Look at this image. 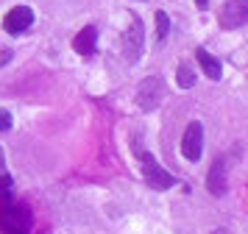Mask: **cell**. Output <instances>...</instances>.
Segmentation results:
<instances>
[{
  "instance_id": "obj_1",
  "label": "cell",
  "mask_w": 248,
  "mask_h": 234,
  "mask_svg": "<svg viewBox=\"0 0 248 234\" xmlns=\"http://www.w3.org/2000/svg\"><path fill=\"white\" fill-rule=\"evenodd\" d=\"M134 154H137V159H140V167H142V176H145L148 187H156V189L176 187V178L170 176L168 170L159 165V162H156L151 154H148L142 145H134Z\"/></svg>"
},
{
  "instance_id": "obj_2",
  "label": "cell",
  "mask_w": 248,
  "mask_h": 234,
  "mask_svg": "<svg viewBox=\"0 0 248 234\" xmlns=\"http://www.w3.org/2000/svg\"><path fill=\"white\" fill-rule=\"evenodd\" d=\"M162 100H165V81L159 76L145 78V81L137 87V103H140L142 111H154Z\"/></svg>"
},
{
  "instance_id": "obj_3",
  "label": "cell",
  "mask_w": 248,
  "mask_h": 234,
  "mask_svg": "<svg viewBox=\"0 0 248 234\" xmlns=\"http://www.w3.org/2000/svg\"><path fill=\"white\" fill-rule=\"evenodd\" d=\"M31 215L23 206H6L0 212V229L6 234H28L31 232Z\"/></svg>"
},
{
  "instance_id": "obj_4",
  "label": "cell",
  "mask_w": 248,
  "mask_h": 234,
  "mask_svg": "<svg viewBox=\"0 0 248 234\" xmlns=\"http://www.w3.org/2000/svg\"><path fill=\"white\" fill-rule=\"evenodd\" d=\"M142 42H145V28H142V20L134 17L131 25H128V31L123 33V56L125 62H140V56H142Z\"/></svg>"
},
{
  "instance_id": "obj_5",
  "label": "cell",
  "mask_w": 248,
  "mask_h": 234,
  "mask_svg": "<svg viewBox=\"0 0 248 234\" xmlns=\"http://www.w3.org/2000/svg\"><path fill=\"white\" fill-rule=\"evenodd\" d=\"M217 22H220V28H226V31L243 28L248 22V0H229V3H223Z\"/></svg>"
},
{
  "instance_id": "obj_6",
  "label": "cell",
  "mask_w": 248,
  "mask_h": 234,
  "mask_svg": "<svg viewBox=\"0 0 248 234\" xmlns=\"http://www.w3.org/2000/svg\"><path fill=\"white\" fill-rule=\"evenodd\" d=\"M181 154L184 159H190V162H198L203 154V125L198 120H192L187 125V131L181 137Z\"/></svg>"
},
{
  "instance_id": "obj_7",
  "label": "cell",
  "mask_w": 248,
  "mask_h": 234,
  "mask_svg": "<svg viewBox=\"0 0 248 234\" xmlns=\"http://www.w3.org/2000/svg\"><path fill=\"white\" fill-rule=\"evenodd\" d=\"M31 22H34V11L28 9V6H14L3 17V28L9 33H23L25 28H31Z\"/></svg>"
},
{
  "instance_id": "obj_8",
  "label": "cell",
  "mask_w": 248,
  "mask_h": 234,
  "mask_svg": "<svg viewBox=\"0 0 248 234\" xmlns=\"http://www.w3.org/2000/svg\"><path fill=\"white\" fill-rule=\"evenodd\" d=\"M206 189L212 192L215 198H220V195H226V189H229V181H226V165L217 159L212 165V170H209V176H206Z\"/></svg>"
},
{
  "instance_id": "obj_9",
  "label": "cell",
  "mask_w": 248,
  "mask_h": 234,
  "mask_svg": "<svg viewBox=\"0 0 248 234\" xmlns=\"http://www.w3.org/2000/svg\"><path fill=\"white\" fill-rule=\"evenodd\" d=\"M95 45H98V28H92V25L81 28L78 36L73 39V47H76V53H81V56H92L95 53Z\"/></svg>"
},
{
  "instance_id": "obj_10",
  "label": "cell",
  "mask_w": 248,
  "mask_h": 234,
  "mask_svg": "<svg viewBox=\"0 0 248 234\" xmlns=\"http://www.w3.org/2000/svg\"><path fill=\"white\" fill-rule=\"evenodd\" d=\"M195 59H198V64H201V70L206 73V78H212V81H217L220 78V64H217V59H215L212 53H206V50H195Z\"/></svg>"
},
{
  "instance_id": "obj_11",
  "label": "cell",
  "mask_w": 248,
  "mask_h": 234,
  "mask_svg": "<svg viewBox=\"0 0 248 234\" xmlns=\"http://www.w3.org/2000/svg\"><path fill=\"white\" fill-rule=\"evenodd\" d=\"M176 81H179L181 89H192L198 78H195V73H192L187 64H179V67H176Z\"/></svg>"
},
{
  "instance_id": "obj_12",
  "label": "cell",
  "mask_w": 248,
  "mask_h": 234,
  "mask_svg": "<svg viewBox=\"0 0 248 234\" xmlns=\"http://www.w3.org/2000/svg\"><path fill=\"white\" fill-rule=\"evenodd\" d=\"M170 31V20H168V11H156V39L165 42Z\"/></svg>"
},
{
  "instance_id": "obj_13",
  "label": "cell",
  "mask_w": 248,
  "mask_h": 234,
  "mask_svg": "<svg viewBox=\"0 0 248 234\" xmlns=\"http://www.w3.org/2000/svg\"><path fill=\"white\" fill-rule=\"evenodd\" d=\"M12 189H14V181H12V176H6V173H0V201H9V198H12Z\"/></svg>"
},
{
  "instance_id": "obj_14",
  "label": "cell",
  "mask_w": 248,
  "mask_h": 234,
  "mask_svg": "<svg viewBox=\"0 0 248 234\" xmlns=\"http://www.w3.org/2000/svg\"><path fill=\"white\" fill-rule=\"evenodd\" d=\"M12 128V114L6 109H0V131H9Z\"/></svg>"
},
{
  "instance_id": "obj_15",
  "label": "cell",
  "mask_w": 248,
  "mask_h": 234,
  "mask_svg": "<svg viewBox=\"0 0 248 234\" xmlns=\"http://www.w3.org/2000/svg\"><path fill=\"white\" fill-rule=\"evenodd\" d=\"M9 59H12V50H0V67L6 64V62H9Z\"/></svg>"
},
{
  "instance_id": "obj_16",
  "label": "cell",
  "mask_w": 248,
  "mask_h": 234,
  "mask_svg": "<svg viewBox=\"0 0 248 234\" xmlns=\"http://www.w3.org/2000/svg\"><path fill=\"white\" fill-rule=\"evenodd\" d=\"M195 6H198V9H206V6H209V0H195Z\"/></svg>"
},
{
  "instance_id": "obj_17",
  "label": "cell",
  "mask_w": 248,
  "mask_h": 234,
  "mask_svg": "<svg viewBox=\"0 0 248 234\" xmlns=\"http://www.w3.org/2000/svg\"><path fill=\"white\" fill-rule=\"evenodd\" d=\"M3 165H6V162H3V151H0V173H3Z\"/></svg>"
},
{
  "instance_id": "obj_18",
  "label": "cell",
  "mask_w": 248,
  "mask_h": 234,
  "mask_svg": "<svg viewBox=\"0 0 248 234\" xmlns=\"http://www.w3.org/2000/svg\"><path fill=\"white\" fill-rule=\"evenodd\" d=\"M212 234H229V232H226V229H217V232H212Z\"/></svg>"
}]
</instances>
